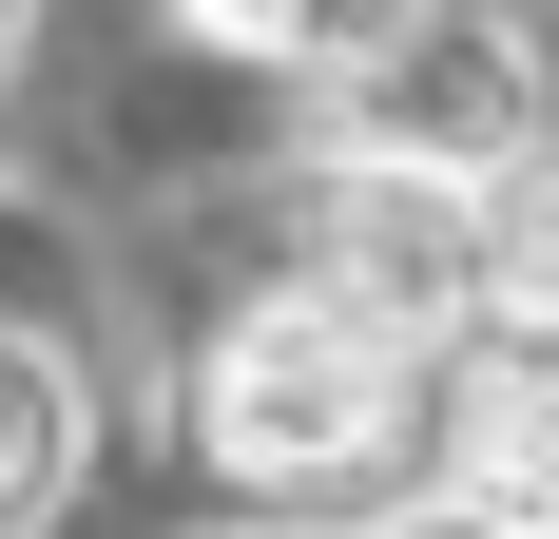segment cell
<instances>
[{
  "instance_id": "3957f363",
  "label": "cell",
  "mask_w": 559,
  "mask_h": 539,
  "mask_svg": "<svg viewBox=\"0 0 559 539\" xmlns=\"http://www.w3.org/2000/svg\"><path fill=\"white\" fill-rule=\"evenodd\" d=\"M444 501L483 539H559V347H483L444 385Z\"/></svg>"
},
{
  "instance_id": "6da1fadb",
  "label": "cell",
  "mask_w": 559,
  "mask_h": 539,
  "mask_svg": "<svg viewBox=\"0 0 559 539\" xmlns=\"http://www.w3.org/2000/svg\"><path fill=\"white\" fill-rule=\"evenodd\" d=\"M405 424H425V327L347 309L309 270H289L271 309H231L213 385H193V443H213L251 501H367L405 463Z\"/></svg>"
},
{
  "instance_id": "5b68a950",
  "label": "cell",
  "mask_w": 559,
  "mask_h": 539,
  "mask_svg": "<svg viewBox=\"0 0 559 539\" xmlns=\"http://www.w3.org/2000/svg\"><path fill=\"white\" fill-rule=\"evenodd\" d=\"M78 463H97V405H78V367H58L39 327H0V539H39L58 501H78Z\"/></svg>"
},
{
  "instance_id": "52a82bcc",
  "label": "cell",
  "mask_w": 559,
  "mask_h": 539,
  "mask_svg": "<svg viewBox=\"0 0 559 539\" xmlns=\"http://www.w3.org/2000/svg\"><path fill=\"white\" fill-rule=\"evenodd\" d=\"M0 39H20V0H0Z\"/></svg>"
},
{
  "instance_id": "7a4b0ae2",
  "label": "cell",
  "mask_w": 559,
  "mask_h": 539,
  "mask_svg": "<svg viewBox=\"0 0 559 539\" xmlns=\"http://www.w3.org/2000/svg\"><path fill=\"white\" fill-rule=\"evenodd\" d=\"M463 231H483V173L367 135V155L309 193V289H347V309H386V327L444 347V327H463Z\"/></svg>"
},
{
  "instance_id": "277c9868",
  "label": "cell",
  "mask_w": 559,
  "mask_h": 539,
  "mask_svg": "<svg viewBox=\"0 0 559 539\" xmlns=\"http://www.w3.org/2000/svg\"><path fill=\"white\" fill-rule=\"evenodd\" d=\"M463 327L559 347V155H502V173H483V231H463Z\"/></svg>"
},
{
  "instance_id": "8992f818",
  "label": "cell",
  "mask_w": 559,
  "mask_h": 539,
  "mask_svg": "<svg viewBox=\"0 0 559 539\" xmlns=\"http://www.w3.org/2000/svg\"><path fill=\"white\" fill-rule=\"evenodd\" d=\"M193 39L231 58H271V77H367L386 39H425V0H174Z\"/></svg>"
}]
</instances>
